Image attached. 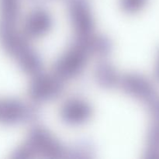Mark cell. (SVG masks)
I'll list each match as a JSON object with an SVG mask.
<instances>
[{
  "mask_svg": "<svg viewBox=\"0 0 159 159\" xmlns=\"http://www.w3.org/2000/svg\"><path fill=\"white\" fill-rule=\"evenodd\" d=\"M156 76L159 80V52H158V64H157V68H156Z\"/></svg>",
  "mask_w": 159,
  "mask_h": 159,
  "instance_id": "obj_3",
  "label": "cell"
},
{
  "mask_svg": "<svg viewBox=\"0 0 159 159\" xmlns=\"http://www.w3.org/2000/svg\"><path fill=\"white\" fill-rule=\"evenodd\" d=\"M129 4L132 6L134 9H139L141 8L146 3L147 0H127Z\"/></svg>",
  "mask_w": 159,
  "mask_h": 159,
  "instance_id": "obj_2",
  "label": "cell"
},
{
  "mask_svg": "<svg viewBox=\"0 0 159 159\" xmlns=\"http://www.w3.org/2000/svg\"><path fill=\"white\" fill-rule=\"evenodd\" d=\"M149 148L148 153L152 158H159V121L151 129L148 138Z\"/></svg>",
  "mask_w": 159,
  "mask_h": 159,
  "instance_id": "obj_1",
  "label": "cell"
}]
</instances>
